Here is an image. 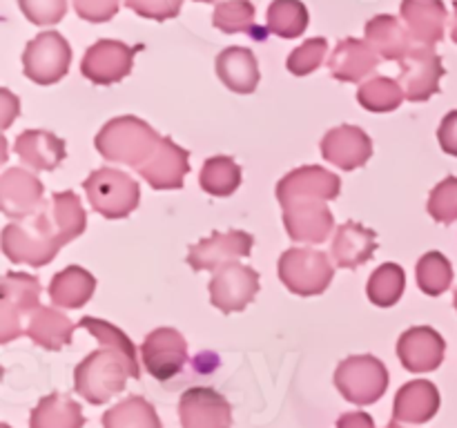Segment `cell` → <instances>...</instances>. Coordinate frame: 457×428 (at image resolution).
<instances>
[{
	"instance_id": "obj_14",
	"label": "cell",
	"mask_w": 457,
	"mask_h": 428,
	"mask_svg": "<svg viewBox=\"0 0 457 428\" xmlns=\"http://www.w3.org/2000/svg\"><path fill=\"white\" fill-rule=\"evenodd\" d=\"M183 428H232V406L214 388H187L179 399Z\"/></svg>"
},
{
	"instance_id": "obj_45",
	"label": "cell",
	"mask_w": 457,
	"mask_h": 428,
	"mask_svg": "<svg viewBox=\"0 0 457 428\" xmlns=\"http://www.w3.org/2000/svg\"><path fill=\"white\" fill-rule=\"evenodd\" d=\"M451 38L457 45V0L453 3V27H451Z\"/></svg>"
},
{
	"instance_id": "obj_20",
	"label": "cell",
	"mask_w": 457,
	"mask_h": 428,
	"mask_svg": "<svg viewBox=\"0 0 457 428\" xmlns=\"http://www.w3.org/2000/svg\"><path fill=\"white\" fill-rule=\"evenodd\" d=\"M379 65V54L369 40L344 38L330 54V74L342 83H360Z\"/></svg>"
},
{
	"instance_id": "obj_39",
	"label": "cell",
	"mask_w": 457,
	"mask_h": 428,
	"mask_svg": "<svg viewBox=\"0 0 457 428\" xmlns=\"http://www.w3.org/2000/svg\"><path fill=\"white\" fill-rule=\"evenodd\" d=\"M18 7L34 25H56L65 18L67 0H18Z\"/></svg>"
},
{
	"instance_id": "obj_38",
	"label": "cell",
	"mask_w": 457,
	"mask_h": 428,
	"mask_svg": "<svg viewBox=\"0 0 457 428\" xmlns=\"http://www.w3.org/2000/svg\"><path fill=\"white\" fill-rule=\"evenodd\" d=\"M326 54H328V40L326 38H311L297 49H293L286 61L288 71L295 76H308L324 62Z\"/></svg>"
},
{
	"instance_id": "obj_22",
	"label": "cell",
	"mask_w": 457,
	"mask_h": 428,
	"mask_svg": "<svg viewBox=\"0 0 457 428\" xmlns=\"http://www.w3.org/2000/svg\"><path fill=\"white\" fill-rule=\"evenodd\" d=\"M440 410V391L433 382L413 379L397 391L393 404V422L427 424Z\"/></svg>"
},
{
	"instance_id": "obj_48",
	"label": "cell",
	"mask_w": 457,
	"mask_h": 428,
	"mask_svg": "<svg viewBox=\"0 0 457 428\" xmlns=\"http://www.w3.org/2000/svg\"><path fill=\"white\" fill-rule=\"evenodd\" d=\"M453 303H455V310H457V288H455V297H453Z\"/></svg>"
},
{
	"instance_id": "obj_11",
	"label": "cell",
	"mask_w": 457,
	"mask_h": 428,
	"mask_svg": "<svg viewBox=\"0 0 457 428\" xmlns=\"http://www.w3.org/2000/svg\"><path fill=\"white\" fill-rule=\"evenodd\" d=\"M440 54L433 47H413L400 61V78L397 83L404 89L411 103H424L440 92V80L445 76Z\"/></svg>"
},
{
	"instance_id": "obj_7",
	"label": "cell",
	"mask_w": 457,
	"mask_h": 428,
	"mask_svg": "<svg viewBox=\"0 0 457 428\" xmlns=\"http://www.w3.org/2000/svg\"><path fill=\"white\" fill-rule=\"evenodd\" d=\"M38 306V276L25 275V272H7L3 276V301H0V342L9 343L25 334L27 321Z\"/></svg>"
},
{
	"instance_id": "obj_9",
	"label": "cell",
	"mask_w": 457,
	"mask_h": 428,
	"mask_svg": "<svg viewBox=\"0 0 457 428\" xmlns=\"http://www.w3.org/2000/svg\"><path fill=\"white\" fill-rule=\"evenodd\" d=\"M71 47L58 31H43L29 40L22 54V70L36 85H54L70 71Z\"/></svg>"
},
{
	"instance_id": "obj_21",
	"label": "cell",
	"mask_w": 457,
	"mask_h": 428,
	"mask_svg": "<svg viewBox=\"0 0 457 428\" xmlns=\"http://www.w3.org/2000/svg\"><path fill=\"white\" fill-rule=\"evenodd\" d=\"M402 18L411 38L422 47H433L445 38L446 4L442 0H402Z\"/></svg>"
},
{
	"instance_id": "obj_28",
	"label": "cell",
	"mask_w": 457,
	"mask_h": 428,
	"mask_svg": "<svg viewBox=\"0 0 457 428\" xmlns=\"http://www.w3.org/2000/svg\"><path fill=\"white\" fill-rule=\"evenodd\" d=\"M96 290V279L85 268L70 266L52 276L49 297L58 308H83Z\"/></svg>"
},
{
	"instance_id": "obj_40",
	"label": "cell",
	"mask_w": 457,
	"mask_h": 428,
	"mask_svg": "<svg viewBox=\"0 0 457 428\" xmlns=\"http://www.w3.org/2000/svg\"><path fill=\"white\" fill-rule=\"evenodd\" d=\"M125 7L150 21H170L181 13L183 0H125Z\"/></svg>"
},
{
	"instance_id": "obj_3",
	"label": "cell",
	"mask_w": 457,
	"mask_h": 428,
	"mask_svg": "<svg viewBox=\"0 0 457 428\" xmlns=\"http://www.w3.org/2000/svg\"><path fill=\"white\" fill-rule=\"evenodd\" d=\"M128 377H141V364L137 355L105 346L89 352L74 370V388L89 404H105L114 395L125 391Z\"/></svg>"
},
{
	"instance_id": "obj_6",
	"label": "cell",
	"mask_w": 457,
	"mask_h": 428,
	"mask_svg": "<svg viewBox=\"0 0 457 428\" xmlns=\"http://www.w3.org/2000/svg\"><path fill=\"white\" fill-rule=\"evenodd\" d=\"M335 386L351 404H375L388 388V370L373 355L346 357L335 370Z\"/></svg>"
},
{
	"instance_id": "obj_42",
	"label": "cell",
	"mask_w": 457,
	"mask_h": 428,
	"mask_svg": "<svg viewBox=\"0 0 457 428\" xmlns=\"http://www.w3.org/2000/svg\"><path fill=\"white\" fill-rule=\"evenodd\" d=\"M437 141H440V147L446 154L457 156V110L449 111L442 119L440 129H437Z\"/></svg>"
},
{
	"instance_id": "obj_35",
	"label": "cell",
	"mask_w": 457,
	"mask_h": 428,
	"mask_svg": "<svg viewBox=\"0 0 457 428\" xmlns=\"http://www.w3.org/2000/svg\"><path fill=\"white\" fill-rule=\"evenodd\" d=\"M453 284V266L442 252L433 250L418 261V285L428 297H440Z\"/></svg>"
},
{
	"instance_id": "obj_12",
	"label": "cell",
	"mask_w": 457,
	"mask_h": 428,
	"mask_svg": "<svg viewBox=\"0 0 457 428\" xmlns=\"http://www.w3.org/2000/svg\"><path fill=\"white\" fill-rule=\"evenodd\" d=\"M143 49V45L120 43V40H98L85 52L80 71L94 85H114L129 76L134 65V54Z\"/></svg>"
},
{
	"instance_id": "obj_32",
	"label": "cell",
	"mask_w": 457,
	"mask_h": 428,
	"mask_svg": "<svg viewBox=\"0 0 457 428\" xmlns=\"http://www.w3.org/2000/svg\"><path fill=\"white\" fill-rule=\"evenodd\" d=\"M204 192L212 196H230L241 185V168L230 156H210L199 174Z\"/></svg>"
},
{
	"instance_id": "obj_47",
	"label": "cell",
	"mask_w": 457,
	"mask_h": 428,
	"mask_svg": "<svg viewBox=\"0 0 457 428\" xmlns=\"http://www.w3.org/2000/svg\"><path fill=\"white\" fill-rule=\"evenodd\" d=\"M195 3H214V0H195Z\"/></svg>"
},
{
	"instance_id": "obj_16",
	"label": "cell",
	"mask_w": 457,
	"mask_h": 428,
	"mask_svg": "<svg viewBox=\"0 0 457 428\" xmlns=\"http://www.w3.org/2000/svg\"><path fill=\"white\" fill-rule=\"evenodd\" d=\"M321 156L328 163L337 165L339 169L353 172L357 168H364L373 156V141L369 134L357 125H339L326 132L320 143Z\"/></svg>"
},
{
	"instance_id": "obj_29",
	"label": "cell",
	"mask_w": 457,
	"mask_h": 428,
	"mask_svg": "<svg viewBox=\"0 0 457 428\" xmlns=\"http://www.w3.org/2000/svg\"><path fill=\"white\" fill-rule=\"evenodd\" d=\"M83 408L76 399L62 392L45 395L31 410L29 428H83Z\"/></svg>"
},
{
	"instance_id": "obj_5",
	"label": "cell",
	"mask_w": 457,
	"mask_h": 428,
	"mask_svg": "<svg viewBox=\"0 0 457 428\" xmlns=\"http://www.w3.org/2000/svg\"><path fill=\"white\" fill-rule=\"evenodd\" d=\"M89 205L105 218H123L138 208L141 187L137 178L114 168L94 169L83 181Z\"/></svg>"
},
{
	"instance_id": "obj_26",
	"label": "cell",
	"mask_w": 457,
	"mask_h": 428,
	"mask_svg": "<svg viewBox=\"0 0 457 428\" xmlns=\"http://www.w3.org/2000/svg\"><path fill=\"white\" fill-rule=\"evenodd\" d=\"M25 334L45 350H61L71 343L74 325L62 312L47 306H38L27 321Z\"/></svg>"
},
{
	"instance_id": "obj_31",
	"label": "cell",
	"mask_w": 457,
	"mask_h": 428,
	"mask_svg": "<svg viewBox=\"0 0 457 428\" xmlns=\"http://www.w3.org/2000/svg\"><path fill=\"white\" fill-rule=\"evenodd\" d=\"M308 27V9L302 0H272L266 13V29L279 38H297Z\"/></svg>"
},
{
	"instance_id": "obj_36",
	"label": "cell",
	"mask_w": 457,
	"mask_h": 428,
	"mask_svg": "<svg viewBox=\"0 0 457 428\" xmlns=\"http://www.w3.org/2000/svg\"><path fill=\"white\" fill-rule=\"evenodd\" d=\"M212 25L223 34H254V4L250 0H223L214 7Z\"/></svg>"
},
{
	"instance_id": "obj_44",
	"label": "cell",
	"mask_w": 457,
	"mask_h": 428,
	"mask_svg": "<svg viewBox=\"0 0 457 428\" xmlns=\"http://www.w3.org/2000/svg\"><path fill=\"white\" fill-rule=\"evenodd\" d=\"M3 101H4V119H3V128L7 129L9 125H12V119L16 114H21V101H18L16 96H12V94L7 92V89H3Z\"/></svg>"
},
{
	"instance_id": "obj_46",
	"label": "cell",
	"mask_w": 457,
	"mask_h": 428,
	"mask_svg": "<svg viewBox=\"0 0 457 428\" xmlns=\"http://www.w3.org/2000/svg\"><path fill=\"white\" fill-rule=\"evenodd\" d=\"M386 428H402V426H400V424H397V422H388Z\"/></svg>"
},
{
	"instance_id": "obj_18",
	"label": "cell",
	"mask_w": 457,
	"mask_h": 428,
	"mask_svg": "<svg viewBox=\"0 0 457 428\" xmlns=\"http://www.w3.org/2000/svg\"><path fill=\"white\" fill-rule=\"evenodd\" d=\"M145 183L154 190H179L183 178L190 172V154L170 136L161 138L159 147L145 165L137 169Z\"/></svg>"
},
{
	"instance_id": "obj_15",
	"label": "cell",
	"mask_w": 457,
	"mask_h": 428,
	"mask_svg": "<svg viewBox=\"0 0 457 428\" xmlns=\"http://www.w3.org/2000/svg\"><path fill=\"white\" fill-rule=\"evenodd\" d=\"M253 245V235L244 230L212 232L208 239H201L199 243L190 245L187 263H190L192 270H217L223 263L250 257Z\"/></svg>"
},
{
	"instance_id": "obj_49",
	"label": "cell",
	"mask_w": 457,
	"mask_h": 428,
	"mask_svg": "<svg viewBox=\"0 0 457 428\" xmlns=\"http://www.w3.org/2000/svg\"><path fill=\"white\" fill-rule=\"evenodd\" d=\"M3 428H9V426H7V424H3Z\"/></svg>"
},
{
	"instance_id": "obj_25",
	"label": "cell",
	"mask_w": 457,
	"mask_h": 428,
	"mask_svg": "<svg viewBox=\"0 0 457 428\" xmlns=\"http://www.w3.org/2000/svg\"><path fill=\"white\" fill-rule=\"evenodd\" d=\"M217 76L230 92L253 94L259 85V65L248 47H226L217 56Z\"/></svg>"
},
{
	"instance_id": "obj_27",
	"label": "cell",
	"mask_w": 457,
	"mask_h": 428,
	"mask_svg": "<svg viewBox=\"0 0 457 428\" xmlns=\"http://www.w3.org/2000/svg\"><path fill=\"white\" fill-rule=\"evenodd\" d=\"M366 40L384 61H402L411 52V34L395 16L379 13L366 22Z\"/></svg>"
},
{
	"instance_id": "obj_13",
	"label": "cell",
	"mask_w": 457,
	"mask_h": 428,
	"mask_svg": "<svg viewBox=\"0 0 457 428\" xmlns=\"http://www.w3.org/2000/svg\"><path fill=\"white\" fill-rule=\"evenodd\" d=\"M141 359L147 373L159 382L177 377L187 361V342L179 330L156 328L141 346Z\"/></svg>"
},
{
	"instance_id": "obj_41",
	"label": "cell",
	"mask_w": 457,
	"mask_h": 428,
	"mask_svg": "<svg viewBox=\"0 0 457 428\" xmlns=\"http://www.w3.org/2000/svg\"><path fill=\"white\" fill-rule=\"evenodd\" d=\"M120 0H74V9L83 21L107 22L116 16Z\"/></svg>"
},
{
	"instance_id": "obj_23",
	"label": "cell",
	"mask_w": 457,
	"mask_h": 428,
	"mask_svg": "<svg viewBox=\"0 0 457 428\" xmlns=\"http://www.w3.org/2000/svg\"><path fill=\"white\" fill-rule=\"evenodd\" d=\"M333 259L339 268H360L378 250V235L361 223L346 221L337 227L333 239Z\"/></svg>"
},
{
	"instance_id": "obj_10",
	"label": "cell",
	"mask_w": 457,
	"mask_h": 428,
	"mask_svg": "<svg viewBox=\"0 0 457 428\" xmlns=\"http://www.w3.org/2000/svg\"><path fill=\"white\" fill-rule=\"evenodd\" d=\"M259 292V275L253 268L244 263H223L217 268L212 281H210V301L214 308L230 315V312H241L254 301Z\"/></svg>"
},
{
	"instance_id": "obj_43",
	"label": "cell",
	"mask_w": 457,
	"mask_h": 428,
	"mask_svg": "<svg viewBox=\"0 0 457 428\" xmlns=\"http://www.w3.org/2000/svg\"><path fill=\"white\" fill-rule=\"evenodd\" d=\"M337 428H375V422L364 410H355V413H344L337 419Z\"/></svg>"
},
{
	"instance_id": "obj_1",
	"label": "cell",
	"mask_w": 457,
	"mask_h": 428,
	"mask_svg": "<svg viewBox=\"0 0 457 428\" xmlns=\"http://www.w3.org/2000/svg\"><path fill=\"white\" fill-rule=\"evenodd\" d=\"M87 227L80 199L74 192H56L21 221L3 230V252L12 263L43 268L54 261L62 245L79 239Z\"/></svg>"
},
{
	"instance_id": "obj_30",
	"label": "cell",
	"mask_w": 457,
	"mask_h": 428,
	"mask_svg": "<svg viewBox=\"0 0 457 428\" xmlns=\"http://www.w3.org/2000/svg\"><path fill=\"white\" fill-rule=\"evenodd\" d=\"M103 428H163L154 406L143 397H125L103 413Z\"/></svg>"
},
{
	"instance_id": "obj_24",
	"label": "cell",
	"mask_w": 457,
	"mask_h": 428,
	"mask_svg": "<svg viewBox=\"0 0 457 428\" xmlns=\"http://www.w3.org/2000/svg\"><path fill=\"white\" fill-rule=\"evenodd\" d=\"M13 150L21 156L22 163L34 169H43V172L56 169L67 156L65 141L54 136L52 132H45V129H27V132H22L13 143Z\"/></svg>"
},
{
	"instance_id": "obj_17",
	"label": "cell",
	"mask_w": 457,
	"mask_h": 428,
	"mask_svg": "<svg viewBox=\"0 0 457 428\" xmlns=\"http://www.w3.org/2000/svg\"><path fill=\"white\" fill-rule=\"evenodd\" d=\"M446 342L437 330L428 325H415L402 333L397 342V357L411 373H431L445 361Z\"/></svg>"
},
{
	"instance_id": "obj_37",
	"label": "cell",
	"mask_w": 457,
	"mask_h": 428,
	"mask_svg": "<svg viewBox=\"0 0 457 428\" xmlns=\"http://www.w3.org/2000/svg\"><path fill=\"white\" fill-rule=\"evenodd\" d=\"M427 210L437 223L451 226L457 221V177H446L445 181L433 187Z\"/></svg>"
},
{
	"instance_id": "obj_34",
	"label": "cell",
	"mask_w": 457,
	"mask_h": 428,
	"mask_svg": "<svg viewBox=\"0 0 457 428\" xmlns=\"http://www.w3.org/2000/svg\"><path fill=\"white\" fill-rule=\"evenodd\" d=\"M404 89L388 76H375L357 89V103L369 111H393L404 101Z\"/></svg>"
},
{
	"instance_id": "obj_2",
	"label": "cell",
	"mask_w": 457,
	"mask_h": 428,
	"mask_svg": "<svg viewBox=\"0 0 457 428\" xmlns=\"http://www.w3.org/2000/svg\"><path fill=\"white\" fill-rule=\"evenodd\" d=\"M342 178L320 165L293 169L277 183V201L284 208V226L293 241L321 243L335 227L326 201L337 199Z\"/></svg>"
},
{
	"instance_id": "obj_8",
	"label": "cell",
	"mask_w": 457,
	"mask_h": 428,
	"mask_svg": "<svg viewBox=\"0 0 457 428\" xmlns=\"http://www.w3.org/2000/svg\"><path fill=\"white\" fill-rule=\"evenodd\" d=\"M279 279L299 297H315L330 285L335 268L321 250L290 248L279 257Z\"/></svg>"
},
{
	"instance_id": "obj_4",
	"label": "cell",
	"mask_w": 457,
	"mask_h": 428,
	"mask_svg": "<svg viewBox=\"0 0 457 428\" xmlns=\"http://www.w3.org/2000/svg\"><path fill=\"white\" fill-rule=\"evenodd\" d=\"M150 123L138 116H116L107 120L94 138L98 154L112 163H125L138 169L152 159L161 143Z\"/></svg>"
},
{
	"instance_id": "obj_33",
	"label": "cell",
	"mask_w": 457,
	"mask_h": 428,
	"mask_svg": "<svg viewBox=\"0 0 457 428\" xmlns=\"http://www.w3.org/2000/svg\"><path fill=\"white\" fill-rule=\"evenodd\" d=\"M406 285V275L404 268L400 263H382L378 270L370 275L369 285H366V292L369 299L379 308H391L404 294Z\"/></svg>"
},
{
	"instance_id": "obj_19",
	"label": "cell",
	"mask_w": 457,
	"mask_h": 428,
	"mask_svg": "<svg viewBox=\"0 0 457 428\" xmlns=\"http://www.w3.org/2000/svg\"><path fill=\"white\" fill-rule=\"evenodd\" d=\"M43 183L27 169L12 168L0 177V208L4 217L25 218L43 203Z\"/></svg>"
}]
</instances>
